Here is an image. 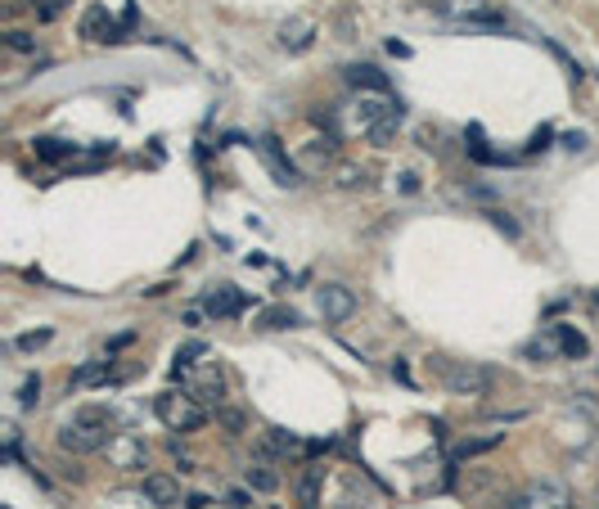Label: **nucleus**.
<instances>
[{
  "label": "nucleus",
  "instance_id": "nucleus-1",
  "mask_svg": "<svg viewBox=\"0 0 599 509\" xmlns=\"http://www.w3.org/2000/svg\"><path fill=\"white\" fill-rule=\"evenodd\" d=\"M118 419H113L109 406H82L73 410V419H68L64 428H59V446L73 455H95V451H109V442L118 433Z\"/></svg>",
  "mask_w": 599,
  "mask_h": 509
},
{
  "label": "nucleus",
  "instance_id": "nucleus-2",
  "mask_svg": "<svg viewBox=\"0 0 599 509\" xmlns=\"http://www.w3.org/2000/svg\"><path fill=\"white\" fill-rule=\"evenodd\" d=\"M437 379H442V388L451 392V397H487L491 388H496V374L487 370V365L478 361H451V356H437Z\"/></svg>",
  "mask_w": 599,
  "mask_h": 509
},
{
  "label": "nucleus",
  "instance_id": "nucleus-3",
  "mask_svg": "<svg viewBox=\"0 0 599 509\" xmlns=\"http://www.w3.org/2000/svg\"><path fill=\"white\" fill-rule=\"evenodd\" d=\"M154 410H158V419H163L172 433H199L203 424H208V406H203L194 392H158L154 397Z\"/></svg>",
  "mask_w": 599,
  "mask_h": 509
},
{
  "label": "nucleus",
  "instance_id": "nucleus-4",
  "mask_svg": "<svg viewBox=\"0 0 599 509\" xmlns=\"http://www.w3.org/2000/svg\"><path fill=\"white\" fill-rule=\"evenodd\" d=\"M433 10L464 28H505V19L491 10V0H433Z\"/></svg>",
  "mask_w": 599,
  "mask_h": 509
},
{
  "label": "nucleus",
  "instance_id": "nucleus-5",
  "mask_svg": "<svg viewBox=\"0 0 599 509\" xmlns=\"http://www.w3.org/2000/svg\"><path fill=\"white\" fill-rule=\"evenodd\" d=\"M509 509H572V496L563 482H532L509 500Z\"/></svg>",
  "mask_w": 599,
  "mask_h": 509
},
{
  "label": "nucleus",
  "instance_id": "nucleus-6",
  "mask_svg": "<svg viewBox=\"0 0 599 509\" xmlns=\"http://www.w3.org/2000/svg\"><path fill=\"white\" fill-rule=\"evenodd\" d=\"M316 311H320L325 325H343V320H352V311H356V293L347 289V284H320Z\"/></svg>",
  "mask_w": 599,
  "mask_h": 509
},
{
  "label": "nucleus",
  "instance_id": "nucleus-7",
  "mask_svg": "<svg viewBox=\"0 0 599 509\" xmlns=\"http://www.w3.org/2000/svg\"><path fill=\"white\" fill-rule=\"evenodd\" d=\"M176 379H181V388L194 392L203 406H212V401L221 406V397H226V379H221L217 365H203V370H194L190 365V370H176Z\"/></svg>",
  "mask_w": 599,
  "mask_h": 509
},
{
  "label": "nucleus",
  "instance_id": "nucleus-8",
  "mask_svg": "<svg viewBox=\"0 0 599 509\" xmlns=\"http://www.w3.org/2000/svg\"><path fill=\"white\" fill-rule=\"evenodd\" d=\"M257 154H262L266 172L275 176V185H284V190L302 185V181H298V167H293L289 158H284V149H280V140H275V136H262V140H257Z\"/></svg>",
  "mask_w": 599,
  "mask_h": 509
},
{
  "label": "nucleus",
  "instance_id": "nucleus-9",
  "mask_svg": "<svg viewBox=\"0 0 599 509\" xmlns=\"http://www.w3.org/2000/svg\"><path fill=\"white\" fill-rule=\"evenodd\" d=\"M316 32H320V23L311 19V14H293V19L280 23V46L289 50V55H302V50H311Z\"/></svg>",
  "mask_w": 599,
  "mask_h": 509
},
{
  "label": "nucleus",
  "instance_id": "nucleus-10",
  "mask_svg": "<svg viewBox=\"0 0 599 509\" xmlns=\"http://www.w3.org/2000/svg\"><path fill=\"white\" fill-rule=\"evenodd\" d=\"M244 307H248V298L235 289V284H217V289L203 298V311L208 316H217V320H235V316H244Z\"/></svg>",
  "mask_w": 599,
  "mask_h": 509
},
{
  "label": "nucleus",
  "instance_id": "nucleus-11",
  "mask_svg": "<svg viewBox=\"0 0 599 509\" xmlns=\"http://www.w3.org/2000/svg\"><path fill=\"white\" fill-rule=\"evenodd\" d=\"M140 496H145L149 505H158V509H172V505H181V482H176L172 473H149L145 487H140Z\"/></svg>",
  "mask_w": 599,
  "mask_h": 509
},
{
  "label": "nucleus",
  "instance_id": "nucleus-12",
  "mask_svg": "<svg viewBox=\"0 0 599 509\" xmlns=\"http://www.w3.org/2000/svg\"><path fill=\"white\" fill-rule=\"evenodd\" d=\"M109 460L118 464V469H145L149 451H145V442H140V437L118 433V437H113V442H109Z\"/></svg>",
  "mask_w": 599,
  "mask_h": 509
},
{
  "label": "nucleus",
  "instance_id": "nucleus-13",
  "mask_svg": "<svg viewBox=\"0 0 599 509\" xmlns=\"http://www.w3.org/2000/svg\"><path fill=\"white\" fill-rule=\"evenodd\" d=\"M347 82H352L356 91L388 95V73H379V68H374V64H356V68H347Z\"/></svg>",
  "mask_w": 599,
  "mask_h": 509
},
{
  "label": "nucleus",
  "instance_id": "nucleus-14",
  "mask_svg": "<svg viewBox=\"0 0 599 509\" xmlns=\"http://www.w3.org/2000/svg\"><path fill=\"white\" fill-rule=\"evenodd\" d=\"M505 442V433H487V437H464L460 446L451 451V464H464V460H473V455H487V451H496V446Z\"/></svg>",
  "mask_w": 599,
  "mask_h": 509
},
{
  "label": "nucleus",
  "instance_id": "nucleus-15",
  "mask_svg": "<svg viewBox=\"0 0 599 509\" xmlns=\"http://www.w3.org/2000/svg\"><path fill=\"white\" fill-rule=\"evenodd\" d=\"M113 379L109 361H86L82 370H73V379H68V388H104V383Z\"/></svg>",
  "mask_w": 599,
  "mask_h": 509
},
{
  "label": "nucleus",
  "instance_id": "nucleus-16",
  "mask_svg": "<svg viewBox=\"0 0 599 509\" xmlns=\"http://www.w3.org/2000/svg\"><path fill=\"white\" fill-rule=\"evenodd\" d=\"M82 37H86V41H118V32H113L109 10H100V5H95V10L82 19Z\"/></svg>",
  "mask_w": 599,
  "mask_h": 509
},
{
  "label": "nucleus",
  "instance_id": "nucleus-17",
  "mask_svg": "<svg viewBox=\"0 0 599 509\" xmlns=\"http://www.w3.org/2000/svg\"><path fill=\"white\" fill-rule=\"evenodd\" d=\"M554 347H559L563 356H586L590 352L586 334H581V329H572V325H554Z\"/></svg>",
  "mask_w": 599,
  "mask_h": 509
},
{
  "label": "nucleus",
  "instance_id": "nucleus-18",
  "mask_svg": "<svg viewBox=\"0 0 599 509\" xmlns=\"http://www.w3.org/2000/svg\"><path fill=\"white\" fill-rule=\"evenodd\" d=\"M401 118H406V109H401V104H397V109H392L388 118H383L379 127H374L365 140H370V145H379V149H388V145H392V136H397V127H401Z\"/></svg>",
  "mask_w": 599,
  "mask_h": 509
},
{
  "label": "nucleus",
  "instance_id": "nucleus-19",
  "mask_svg": "<svg viewBox=\"0 0 599 509\" xmlns=\"http://www.w3.org/2000/svg\"><path fill=\"white\" fill-rule=\"evenodd\" d=\"M244 478H248V487H253V491H275V487H280V473H275L266 460L248 464V473H244Z\"/></svg>",
  "mask_w": 599,
  "mask_h": 509
},
{
  "label": "nucleus",
  "instance_id": "nucleus-20",
  "mask_svg": "<svg viewBox=\"0 0 599 509\" xmlns=\"http://www.w3.org/2000/svg\"><path fill=\"white\" fill-rule=\"evenodd\" d=\"M293 325H298V311L293 307H266L257 316V329H293Z\"/></svg>",
  "mask_w": 599,
  "mask_h": 509
},
{
  "label": "nucleus",
  "instance_id": "nucleus-21",
  "mask_svg": "<svg viewBox=\"0 0 599 509\" xmlns=\"http://www.w3.org/2000/svg\"><path fill=\"white\" fill-rule=\"evenodd\" d=\"M32 149H37V158H41V163H64V158H73L77 154V145H64V140H37V145H32Z\"/></svg>",
  "mask_w": 599,
  "mask_h": 509
},
{
  "label": "nucleus",
  "instance_id": "nucleus-22",
  "mask_svg": "<svg viewBox=\"0 0 599 509\" xmlns=\"http://www.w3.org/2000/svg\"><path fill=\"white\" fill-rule=\"evenodd\" d=\"M293 446H298V437H289L284 428H271V433H262V455H289Z\"/></svg>",
  "mask_w": 599,
  "mask_h": 509
},
{
  "label": "nucleus",
  "instance_id": "nucleus-23",
  "mask_svg": "<svg viewBox=\"0 0 599 509\" xmlns=\"http://www.w3.org/2000/svg\"><path fill=\"white\" fill-rule=\"evenodd\" d=\"M320 482H325V469H307V478H302V505L307 509H316V500H320Z\"/></svg>",
  "mask_w": 599,
  "mask_h": 509
},
{
  "label": "nucleus",
  "instance_id": "nucleus-24",
  "mask_svg": "<svg viewBox=\"0 0 599 509\" xmlns=\"http://www.w3.org/2000/svg\"><path fill=\"white\" fill-rule=\"evenodd\" d=\"M217 424L226 428L230 437H239V433L248 428V419H244V410H226V406H221V410H217Z\"/></svg>",
  "mask_w": 599,
  "mask_h": 509
},
{
  "label": "nucleus",
  "instance_id": "nucleus-25",
  "mask_svg": "<svg viewBox=\"0 0 599 509\" xmlns=\"http://www.w3.org/2000/svg\"><path fill=\"white\" fill-rule=\"evenodd\" d=\"M50 338H55L50 329H32V334H19V338H14V347H19V352H37V347H46Z\"/></svg>",
  "mask_w": 599,
  "mask_h": 509
},
{
  "label": "nucleus",
  "instance_id": "nucleus-26",
  "mask_svg": "<svg viewBox=\"0 0 599 509\" xmlns=\"http://www.w3.org/2000/svg\"><path fill=\"white\" fill-rule=\"evenodd\" d=\"M37 401H41V379H37V374H28V379H23V388H19V406L32 410Z\"/></svg>",
  "mask_w": 599,
  "mask_h": 509
},
{
  "label": "nucleus",
  "instance_id": "nucleus-27",
  "mask_svg": "<svg viewBox=\"0 0 599 509\" xmlns=\"http://www.w3.org/2000/svg\"><path fill=\"white\" fill-rule=\"evenodd\" d=\"M199 356H208V343H190L176 352V370H190V365H199Z\"/></svg>",
  "mask_w": 599,
  "mask_h": 509
},
{
  "label": "nucleus",
  "instance_id": "nucleus-28",
  "mask_svg": "<svg viewBox=\"0 0 599 509\" xmlns=\"http://www.w3.org/2000/svg\"><path fill=\"white\" fill-rule=\"evenodd\" d=\"M32 5H37V14L50 23V19H59V14H64L68 5H73V0H32Z\"/></svg>",
  "mask_w": 599,
  "mask_h": 509
},
{
  "label": "nucleus",
  "instance_id": "nucleus-29",
  "mask_svg": "<svg viewBox=\"0 0 599 509\" xmlns=\"http://www.w3.org/2000/svg\"><path fill=\"white\" fill-rule=\"evenodd\" d=\"M487 217H491V226H496V230H505L509 239H518V235H523V230H518V221L509 217V212H487Z\"/></svg>",
  "mask_w": 599,
  "mask_h": 509
},
{
  "label": "nucleus",
  "instance_id": "nucleus-30",
  "mask_svg": "<svg viewBox=\"0 0 599 509\" xmlns=\"http://www.w3.org/2000/svg\"><path fill=\"white\" fill-rule=\"evenodd\" d=\"M5 46L19 50V55H32V50H37V41H32L28 32H10V37H5Z\"/></svg>",
  "mask_w": 599,
  "mask_h": 509
},
{
  "label": "nucleus",
  "instance_id": "nucleus-31",
  "mask_svg": "<svg viewBox=\"0 0 599 509\" xmlns=\"http://www.w3.org/2000/svg\"><path fill=\"white\" fill-rule=\"evenodd\" d=\"M361 181H365L361 167H338V185H347V190H352V185H361Z\"/></svg>",
  "mask_w": 599,
  "mask_h": 509
},
{
  "label": "nucleus",
  "instance_id": "nucleus-32",
  "mask_svg": "<svg viewBox=\"0 0 599 509\" xmlns=\"http://www.w3.org/2000/svg\"><path fill=\"white\" fill-rule=\"evenodd\" d=\"M563 145H568V149H586V136H581V131H577V136H563Z\"/></svg>",
  "mask_w": 599,
  "mask_h": 509
},
{
  "label": "nucleus",
  "instance_id": "nucleus-33",
  "mask_svg": "<svg viewBox=\"0 0 599 509\" xmlns=\"http://www.w3.org/2000/svg\"><path fill=\"white\" fill-rule=\"evenodd\" d=\"M185 509H208V496H185Z\"/></svg>",
  "mask_w": 599,
  "mask_h": 509
}]
</instances>
